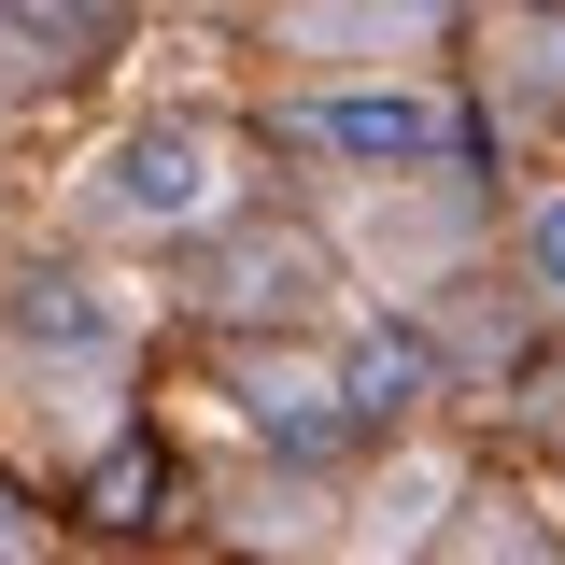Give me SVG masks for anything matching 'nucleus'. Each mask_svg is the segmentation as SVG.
<instances>
[{
    "label": "nucleus",
    "mask_w": 565,
    "mask_h": 565,
    "mask_svg": "<svg viewBox=\"0 0 565 565\" xmlns=\"http://www.w3.org/2000/svg\"><path fill=\"white\" fill-rule=\"evenodd\" d=\"M241 199V170H226V128H128L114 141V170H99V212L114 226H212V212Z\"/></svg>",
    "instance_id": "obj_1"
},
{
    "label": "nucleus",
    "mask_w": 565,
    "mask_h": 565,
    "mask_svg": "<svg viewBox=\"0 0 565 565\" xmlns=\"http://www.w3.org/2000/svg\"><path fill=\"white\" fill-rule=\"evenodd\" d=\"M282 128L311 141V156H353V170H438L452 156V99H424V85H326V99H297Z\"/></svg>",
    "instance_id": "obj_2"
},
{
    "label": "nucleus",
    "mask_w": 565,
    "mask_h": 565,
    "mask_svg": "<svg viewBox=\"0 0 565 565\" xmlns=\"http://www.w3.org/2000/svg\"><path fill=\"white\" fill-rule=\"evenodd\" d=\"M0 340H29V353H114V297L85 269H14L0 282Z\"/></svg>",
    "instance_id": "obj_3"
},
{
    "label": "nucleus",
    "mask_w": 565,
    "mask_h": 565,
    "mask_svg": "<svg viewBox=\"0 0 565 565\" xmlns=\"http://www.w3.org/2000/svg\"><path fill=\"white\" fill-rule=\"evenodd\" d=\"M241 411L269 424V438H340V382H326V367H269V353H255V367H241Z\"/></svg>",
    "instance_id": "obj_4"
},
{
    "label": "nucleus",
    "mask_w": 565,
    "mask_h": 565,
    "mask_svg": "<svg viewBox=\"0 0 565 565\" xmlns=\"http://www.w3.org/2000/svg\"><path fill=\"white\" fill-rule=\"evenodd\" d=\"M326 382H340V424H396V411L424 396V353H411V340H367L353 367H326Z\"/></svg>",
    "instance_id": "obj_5"
},
{
    "label": "nucleus",
    "mask_w": 565,
    "mask_h": 565,
    "mask_svg": "<svg viewBox=\"0 0 565 565\" xmlns=\"http://www.w3.org/2000/svg\"><path fill=\"white\" fill-rule=\"evenodd\" d=\"M212 297H226V311H255V297L297 311V297H311V255H297V241H255V255H226V269H212Z\"/></svg>",
    "instance_id": "obj_6"
},
{
    "label": "nucleus",
    "mask_w": 565,
    "mask_h": 565,
    "mask_svg": "<svg viewBox=\"0 0 565 565\" xmlns=\"http://www.w3.org/2000/svg\"><path fill=\"white\" fill-rule=\"evenodd\" d=\"M523 269H537V297H552V311H565V184H552V199H537V226H523Z\"/></svg>",
    "instance_id": "obj_7"
},
{
    "label": "nucleus",
    "mask_w": 565,
    "mask_h": 565,
    "mask_svg": "<svg viewBox=\"0 0 565 565\" xmlns=\"http://www.w3.org/2000/svg\"><path fill=\"white\" fill-rule=\"evenodd\" d=\"M14 552H29V537H14V494H0V565H14Z\"/></svg>",
    "instance_id": "obj_8"
},
{
    "label": "nucleus",
    "mask_w": 565,
    "mask_h": 565,
    "mask_svg": "<svg viewBox=\"0 0 565 565\" xmlns=\"http://www.w3.org/2000/svg\"><path fill=\"white\" fill-rule=\"evenodd\" d=\"M494 565H552V552H537V537H523V552H494Z\"/></svg>",
    "instance_id": "obj_9"
},
{
    "label": "nucleus",
    "mask_w": 565,
    "mask_h": 565,
    "mask_svg": "<svg viewBox=\"0 0 565 565\" xmlns=\"http://www.w3.org/2000/svg\"><path fill=\"white\" fill-rule=\"evenodd\" d=\"M382 14H438V0H382Z\"/></svg>",
    "instance_id": "obj_10"
},
{
    "label": "nucleus",
    "mask_w": 565,
    "mask_h": 565,
    "mask_svg": "<svg viewBox=\"0 0 565 565\" xmlns=\"http://www.w3.org/2000/svg\"><path fill=\"white\" fill-rule=\"evenodd\" d=\"M523 14H565V0H523Z\"/></svg>",
    "instance_id": "obj_11"
}]
</instances>
